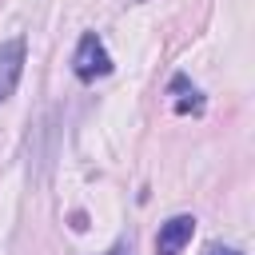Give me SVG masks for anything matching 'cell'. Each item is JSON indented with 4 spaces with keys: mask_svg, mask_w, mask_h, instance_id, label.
<instances>
[{
    "mask_svg": "<svg viewBox=\"0 0 255 255\" xmlns=\"http://www.w3.org/2000/svg\"><path fill=\"white\" fill-rule=\"evenodd\" d=\"M72 72H76L84 84H92V80H100V76L112 72V56H108V48H104V40H100L96 32H84V36H80L76 56H72Z\"/></svg>",
    "mask_w": 255,
    "mask_h": 255,
    "instance_id": "cell-1",
    "label": "cell"
},
{
    "mask_svg": "<svg viewBox=\"0 0 255 255\" xmlns=\"http://www.w3.org/2000/svg\"><path fill=\"white\" fill-rule=\"evenodd\" d=\"M195 235V219L191 215H171L167 223H159L155 235V255H183V247Z\"/></svg>",
    "mask_w": 255,
    "mask_h": 255,
    "instance_id": "cell-2",
    "label": "cell"
},
{
    "mask_svg": "<svg viewBox=\"0 0 255 255\" xmlns=\"http://www.w3.org/2000/svg\"><path fill=\"white\" fill-rule=\"evenodd\" d=\"M20 72H24V40H20V36H12V40H4V44H0V104L16 92Z\"/></svg>",
    "mask_w": 255,
    "mask_h": 255,
    "instance_id": "cell-3",
    "label": "cell"
},
{
    "mask_svg": "<svg viewBox=\"0 0 255 255\" xmlns=\"http://www.w3.org/2000/svg\"><path fill=\"white\" fill-rule=\"evenodd\" d=\"M203 255H243V251H235V247H223V243H207V247H203Z\"/></svg>",
    "mask_w": 255,
    "mask_h": 255,
    "instance_id": "cell-4",
    "label": "cell"
},
{
    "mask_svg": "<svg viewBox=\"0 0 255 255\" xmlns=\"http://www.w3.org/2000/svg\"><path fill=\"white\" fill-rule=\"evenodd\" d=\"M108 255H131V243H116V247H112Z\"/></svg>",
    "mask_w": 255,
    "mask_h": 255,
    "instance_id": "cell-5",
    "label": "cell"
}]
</instances>
